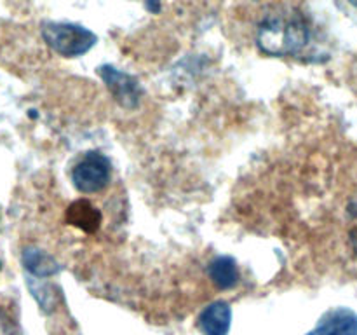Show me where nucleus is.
Listing matches in <instances>:
<instances>
[{
    "label": "nucleus",
    "instance_id": "39448f33",
    "mask_svg": "<svg viewBox=\"0 0 357 335\" xmlns=\"http://www.w3.org/2000/svg\"><path fill=\"white\" fill-rule=\"evenodd\" d=\"M305 335H357V313L351 307L330 309Z\"/></svg>",
    "mask_w": 357,
    "mask_h": 335
},
{
    "label": "nucleus",
    "instance_id": "9b49d317",
    "mask_svg": "<svg viewBox=\"0 0 357 335\" xmlns=\"http://www.w3.org/2000/svg\"><path fill=\"white\" fill-rule=\"evenodd\" d=\"M146 9H149L150 13L157 14L160 10V0H146Z\"/></svg>",
    "mask_w": 357,
    "mask_h": 335
},
{
    "label": "nucleus",
    "instance_id": "6e6552de",
    "mask_svg": "<svg viewBox=\"0 0 357 335\" xmlns=\"http://www.w3.org/2000/svg\"><path fill=\"white\" fill-rule=\"evenodd\" d=\"M66 220L70 225L84 230L87 234H93L100 229L101 225V213L94 204H91L87 199H79L72 202L66 209Z\"/></svg>",
    "mask_w": 357,
    "mask_h": 335
},
{
    "label": "nucleus",
    "instance_id": "7ed1b4c3",
    "mask_svg": "<svg viewBox=\"0 0 357 335\" xmlns=\"http://www.w3.org/2000/svg\"><path fill=\"white\" fill-rule=\"evenodd\" d=\"M112 163L98 150L84 154L72 170V184L80 194H98L110 184Z\"/></svg>",
    "mask_w": 357,
    "mask_h": 335
},
{
    "label": "nucleus",
    "instance_id": "ddd939ff",
    "mask_svg": "<svg viewBox=\"0 0 357 335\" xmlns=\"http://www.w3.org/2000/svg\"><path fill=\"white\" fill-rule=\"evenodd\" d=\"M349 2H351V3H352V6H354V7H356V9H357V0H349Z\"/></svg>",
    "mask_w": 357,
    "mask_h": 335
},
{
    "label": "nucleus",
    "instance_id": "f03ea898",
    "mask_svg": "<svg viewBox=\"0 0 357 335\" xmlns=\"http://www.w3.org/2000/svg\"><path fill=\"white\" fill-rule=\"evenodd\" d=\"M45 44L63 58H79L96 45L94 31L82 24L63 23V21H44L40 27Z\"/></svg>",
    "mask_w": 357,
    "mask_h": 335
},
{
    "label": "nucleus",
    "instance_id": "f8f14e48",
    "mask_svg": "<svg viewBox=\"0 0 357 335\" xmlns=\"http://www.w3.org/2000/svg\"><path fill=\"white\" fill-rule=\"evenodd\" d=\"M351 244H352V248H354V251L357 253V229H354L351 232Z\"/></svg>",
    "mask_w": 357,
    "mask_h": 335
},
{
    "label": "nucleus",
    "instance_id": "423d86ee",
    "mask_svg": "<svg viewBox=\"0 0 357 335\" xmlns=\"http://www.w3.org/2000/svg\"><path fill=\"white\" fill-rule=\"evenodd\" d=\"M197 325L204 335H229L232 327V307L225 300L211 302L201 311Z\"/></svg>",
    "mask_w": 357,
    "mask_h": 335
},
{
    "label": "nucleus",
    "instance_id": "1a4fd4ad",
    "mask_svg": "<svg viewBox=\"0 0 357 335\" xmlns=\"http://www.w3.org/2000/svg\"><path fill=\"white\" fill-rule=\"evenodd\" d=\"M208 276L218 290L234 288L241 279L237 262L229 255H220L213 258L208 265Z\"/></svg>",
    "mask_w": 357,
    "mask_h": 335
},
{
    "label": "nucleus",
    "instance_id": "f257e3e1",
    "mask_svg": "<svg viewBox=\"0 0 357 335\" xmlns=\"http://www.w3.org/2000/svg\"><path fill=\"white\" fill-rule=\"evenodd\" d=\"M310 40V28L305 16L296 9H275L258 24L257 44L267 56H295Z\"/></svg>",
    "mask_w": 357,
    "mask_h": 335
},
{
    "label": "nucleus",
    "instance_id": "20e7f679",
    "mask_svg": "<svg viewBox=\"0 0 357 335\" xmlns=\"http://www.w3.org/2000/svg\"><path fill=\"white\" fill-rule=\"evenodd\" d=\"M98 75L103 79L107 89L122 108L135 110L138 107L143 96V89L135 77L115 68L114 65H101L98 68Z\"/></svg>",
    "mask_w": 357,
    "mask_h": 335
},
{
    "label": "nucleus",
    "instance_id": "9d476101",
    "mask_svg": "<svg viewBox=\"0 0 357 335\" xmlns=\"http://www.w3.org/2000/svg\"><path fill=\"white\" fill-rule=\"evenodd\" d=\"M26 285L28 288H30L31 297H33V299L37 300L38 306H40V309L44 311V313H51L56 306L54 286H52L51 283H45L42 281V279L33 278V276H30V278L26 279Z\"/></svg>",
    "mask_w": 357,
    "mask_h": 335
},
{
    "label": "nucleus",
    "instance_id": "0eeeda50",
    "mask_svg": "<svg viewBox=\"0 0 357 335\" xmlns=\"http://www.w3.org/2000/svg\"><path fill=\"white\" fill-rule=\"evenodd\" d=\"M21 264H23L24 271L28 274L38 279L51 278V276L58 274L61 271V265L56 262V258L37 246L23 248V251H21Z\"/></svg>",
    "mask_w": 357,
    "mask_h": 335
}]
</instances>
